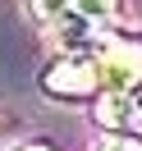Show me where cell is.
<instances>
[{"instance_id": "obj_6", "label": "cell", "mask_w": 142, "mask_h": 151, "mask_svg": "<svg viewBox=\"0 0 142 151\" xmlns=\"http://www.w3.org/2000/svg\"><path fill=\"white\" fill-rule=\"evenodd\" d=\"M19 151H46V147H19Z\"/></svg>"}, {"instance_id": "obj_2", "label": "cell", "mask_w": 142, "mask_h": 151, "mask_svg": "<svg viewBox=\"0 0 142 151\" xmlns=\"http://www.w3.org/2000/svg\"><path fill=\"white\" fill-rule=\"evenodd\" d=\"M92 64H96V87H101L105 96H124V92H133V87H142V46L138 41L110 37L92 55Z\"/></svg>"}, {"instance_id": "obj_4", "label": "cell", "mask_w": 142, "mask_h": 151, "mask_svg": "<svg viewBox=\"0 0 142 151\" xmlns=\"http://www.w3.org/2000/svg\"><path fill=\"white\" fill-rule=\"evenodd\" d=\"M96 124L110 128V137H138L142 142V87L124 96H105L96 105Z\"/></svg>"}, {"instance_id": "obj_5", "label": "cell", "mask_w": 142, "mask_h": 151, "mask_svg": "<svg viewBox=\"0 0 142 151\" xmlns=\"http://www.w3.org/2000/svg\"><path fill=\"white\" fill-rule=\"evenodd\" d=\"M101 151H142V142L138 137H105Z\"/></svg>"}, {"instance_id": "obj_1", "label": "cell", "mask_w": 142, "mask_h": 151, "mask_svg": "<svg viewBox=\"0 0 142 151\" xmlns=\"http://www.w3.org/2000/svg\"><path fill=\"white\" fill-rule=\"evenodd\" d=\"M41 19H55V37L64 41V55H83L92 60L105 46V19L110 5H37Z\"/></svg>"}, {"instance_id": "obj_3", "label": "cell", "mask_w": 142, "mask_h": 151, "mask_svg": "<svg viewBox=\"0 0 142 151\" xmlns=\"http://www.w3.org/2000/svg\"><path fill=\"white\" fill-rule=\"evenodd\" d=\"M41 87H46V96H55V101L92 96L96 92V64L83 60V55H60L55 64L41 73Z\"/></svg>"}]
</instances>
